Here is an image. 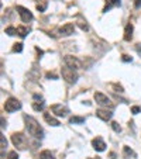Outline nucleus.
Listing matches in <instances>:
<instances>
[{
    "label": "nucleus",
    "instance_id": "6ab92c4d",
    "mask_svg": "<svg viewBox=\"0 0 141 159\" xmlns=\"http://www.w3.org/2000/svg\"><path fill=\"white\" fill-rule=\"evenodd\" d=\"M44 102H41V103H33V108L35 110V111H41V110H44Z\"/></svg>",
    "mask_w": 141,
    "mask_h": 159
},
{
    "label": "nucleus",
    "instance_id": "9d476101",
    "mask_svg": "<svg viewBox=\"0 0 141 159\" xmlns=\"http://www.w3.org/2000/svg\"><path fill=\"white\" fill-rule=\"evenodd\" d=\"M92 146H93L98 152H103V151L106 149V144H104V141L102 140L100 137H98V138H93V140H92Z\"/></svg>",
    "mask_w": 141,
    "mask_h": 159
},
{
    "label": "nucleus",
    "instance_id": "b1692460",
    "mask_svg": "<svg viewBox=\"0 0 141 159\" xmlns=\"http://www.w3.org/2000/svg\"><path fill=\"white\" fill-rule=\"evenodd\" d=\"M0 140H2V151H3V149L6 148V146H7V141H6L4 135H2V137H0Z\"/></svg>",
    "mask_w": 141,
    "mask_h": 159
},
{
    "label": "nucleus",
    "instance_id": "39448f33",
    "mask_svg": "<svg viewBox=\"0 0 141 159\" xmlns=\"http://www.w3.org/2000/svg\"><path fill=\"white\" fill-rule=\"evenodd\" d=\"M94 97V102L99 104V106H103V107H113V103L110 102V99L106 96V94L100 93V92H96L93 94Z\"/></svg>",
    "mask_w": 141,
    "mask_h": 159
},
{
    "label": "nucleus",
    "instance_id": "4be33fe9",
    "mask_svg": "<svg viewBox=\"0 0 141 159\" xmlns=\"http://www.w3.org/2000/svg\"><path fill=\"white\" fill-rule=\"evenodd\" d=\"M112 128H113V130H114L116 132H120V131H122V127L118 125V122H116V121H113V122H112Z\"/></svg>",
    "mask_w": 141,
    "mask_h": 159
},
{
    "label": "nucleus",
    "instance_id": "20e7f679",
    "mask_svg": "<svg viewBox=\"0 0 141 159\" xmlns=\"http://www.w3.org/2000/svg\"><path fill=\"white\" fill-rule=\"evenodd\" d=\"M21 108V103H20L17 99H14V97H9L7 100H6V103H4V110L7 113H14V111H17V110H20Z\"/></svg>",
    "mask_w": 141,
    "mask_h": 159
},
{
    "label": "nucleus",
    "instance_id": "1a4fd4ad",
    "mask_svg": "<svg viewBox=\"0 0 141 159\" xmlns=\"http://www.w3.org/2000/svg\"><path fill=\"white\" fill-rule=\"evenodd\" d=\"M74 31H75V25H74L72 23H66V24H64V25L59 28V34H61V35H64V37L72 35V34H74Z\"/></svg>",
    "mask_w": 141,
    "mask_h": 159
},
{
    "label": "nucleus",
    "instance_id": "c85d7f7f",
    "mask_svg": "<svg viewBox=\"0 0 141 159\" xmlns=\"http://www.w3.org/2000/svg\"><path fill=\"white\" fill-rule=\"evenodd\" d=\"M78 25H79L82 30H85V31L88 30V25H86V23H82V21H80V23H78Z\"/></svg>",
    "mask_w": 141,
    "mask_h": 159
},
{
    "label": "nucleus",
    "instance_id": "7c9ffc66",
    "mask_svg": "<svg viewBox=\"0 0 141 159\" xmlns=\"http://www.w3.org/2000/svg\"><path fill=\"white\" fill-rule=\"evenodd\" d=\"M140 4H141V0H137V1H136V7H140Z\"/></svg>",
    "mask_w": 141,
    "mask_h": 159
},
{
    "label": "nucleus",
    "instance_id": "f8f14e48",
    "mask_svg": "<svg viewBox=\"0 0 141 159\" xmlns=\"http://www.w3.org/2000/svg\"><path fill=\"white\" fill-rule=\"evenodd\" d=\"M44 120H45V121H47L48 124H50V125H52V127H58V125H61V122L58 121L56 118L52 117L50 113H44Z\"/></svg>",
    "mask_w": 141,
    "mask_h": 159
},
{
    "label": "nucleus",
    "instance_id": "6e6552de",
    "mask_svg": "<svg viewBox=\"0 0 141 159\" xmlns=\"http://www.w3.org/2000/svg\"><path fill=\"white\" fill-rule=\"evenodd\" d=\"M51 111L55 116H58V117H66V114L69 113V110L65 106H62V104H54V106H51Z\"/></svg>",
    "mask_w": 141,
    "mask_h": 159
},
{
    "label": "nucleus",
    "instance_id": "c756f323",
    "mask_svg": "<svg viewBox=\"0 0 141 159\" xmlns=\"http://www.w3.org/2000/svg\"><path fill=\"white\" fill-rule=\"evenodd\" d=\"M2 122H3V124H2V128H4V127H6V121H4V118H2Z\"/></svg>",
    "mask_w": 141,
    "mask_h": 159
},
{
    "label": "nucleus",
    "instance_id": "bb28decb",
    "mask_svg": "<svg viewBox=\"0 0 141 159\" xmlns=\"http://www.w3.org/2000/svg\"><path fill=\"white\" fill-rule=\"evenodd\" d=\"M122 59H123L124 62H131V61H133V58H131V56H128V55H123V56H122Z\"/></svg>",
    "mask_w": 141,
    "mask_h": 159
},
{
    "label": "nucleus",
    "instance_id": "5701e85b",
    "mask_svg": "<svg viewBox=\"0 0 141 159\" xmlns=\"http://www.w3.org/2000/svg\"><path fill=\"white\" fill-rule=\"evenodd\" d=\"M7 159H19V155H17L16 151H11V152H9V155H7Z\"/></svg>",
    "mask_w": 141,
    "mask_h": 159
},
{
    "label": "nucleus",
    "instance_id": "dca6fc26",
    "mask_svg": "<svg viewBox=\"0 0 141 159\" xmlns=\"http://www.w3.org/2000/svg\"><path fill=\"white\" fill-rule=\"evenodd\" d=\"M69 122L70 124H83L85 118L83 117H78V116H74V117L69 118Z\"/></svg>",
    "mask_w": 141,
    "mask_h": 159
},
{
    "label": "nucleus",
    "instance_id": "7ed1b4c3",
    "mask_svg": "<svg viewBox=\"0 0 141 159\" xmlns=\"http://www.w3.org/2000/svg\"><path fill=\"white\" fill-rule=\"evenodd\" d=\"M26 135L23 132H14L11 135V142H13L14 146H17L19 149H24L26 148Z\"/></svg>",
    "mask_w": 141,
    "mask_h": 159
},
{
    "label": "nucleus",
    "instance_id": "393cba45",
    "mask_svg": "<svg viewBox=\"0 0 141 159\" xmlns=\"http://www.w3.org/2000/svg\"><path fill=\"white\" fill-rule=\"evenodd\" d=\"M140 111H141V108L138 107V106H133V107H131V113H133V114H138Z\"/></svg>",
    "mask_w": 141,
    "mask_h": 159
},
{
    "label": "nucleus",
    "instance_id": "9b49d317",
    "mask_svg": "<svg viewBox=\"0 0 141 159\" xmlns=\"http://www.w3.org/2000/svg\"><path fill=\"white\" fill-rule=\"evenodd\" d=\"M113 113L112 111H107V110H96V117H99L100 120H103V121H109L110 118H112Z\"/></svg>",
    "mask_w": 141,
    "mask_h": 159
},
{
    "label": "nucleus",
    "instance_id": "2f4dec72",
    "mask_svg": "<svg viewBox=\"0 0 141 159\" xmlns=\"http://www.w3.org/2000/svg\"><path fill=\"white\" fill-rule=\"evenodd\" d=\"M137 51H138V52H140V54H141V47H140V45L137 47Z\"/></svg>",
    "mask_w": 141,
    "mask_h": 159
},
{
    "label": "nucleus",
    "instance_id": "ddd939ff",
    "mask_svg": "<svg viewBox=\"0 0 141 159\" xmlns=\"http://www.w3.org/2000/svg\"><path fill=\"white\" fill-rule=\"evenodd\" d=\"M133 30H134L133 24H127V25H126V28H124V40H126V41H131Z\"/></svg>",
    "mask_w": 141,
    "mask_h": 159
},
{
    "label": "nucleus",
    "instance_id": "a211bd4d",
    "mask_svg": "<svg viewBox=\"0 0 141 159\" xmlns=\"http://www.w3.org/2000/svg\"><path fill=\"white\" fill-rule=\"evenodd\" d=\"M4 33L6 34H9V35H17V28H14V27H7L4 30Z\"/></svg>",
    "mask_w": 141,
    "mask_h": 159
},
{
    "label": "nucleus",
    "instance_id": "a878e982",
    "mask_svg": "<svg viewBox=\"0 0 141 159\" xmlns=\"http://www.w3.org/2000/svg\"><path fill=\"white\" fill-rule=\"evenodd\" d=\"M47 9V4L44 3V4H37V10L38 11H44V10Z\"/></svg>",
    "mask_w": 141,
    "mask_h": 159
},
{
    "label": "nucleus",
    "instance_id": "f257e3e1",
    "mask_svg": "<svg viewBox=\"0 0 141 159\" xmlns=\"http://www.w3.org/2000/svg\"><path fill=\"white\" fill-rule=\"evenodd\" d=\"M24 121H26V127H27L30 135H33L34 138H40L41 140L44 137V131H42L41 125L38 124V121L31 116H24Z\"/></svg>",
    "mask_w": 141,
    "mask_h": 159
},
{
    "label": "nucleus",
    "instance_id": "0eeeda50",
    "mask_svg": "<svg viewBox=\"0 0 141 159\" xmlns=\"http://www.w3.org/2000/svg\"><path fill=\"white\" fill-rule=\"evenodd\" d=\"M17 11H19V16H20V19H21L23 23H28V21H31V20L34 19L33 13H31L28 9L23 7V6H17Z\"/></svg>",
    "mask_w": 141,
    "mask_h": 159
},
{
    "label": "nucleus",
    "instance_id": "412c9836",
    "mask_svg": "<svg viewBox=\"0 0 141 159\" xmlns=\"http://www.w3.org/2000/svg\"><path fill=\"white\" fill-rule=\"evenodd\" d=\"M123 151H124V154H126L127 156H136V154H134V151H133V149H130L128 146H124V148H123Z\"/></svg>",
    "mask_w": 141,
    "mask_h": 159
},
{
    "label": "nucleus",
    "instance_id": "423d86ee",
    "mask_svg": "<svg viewBox=\"0 0 141 159\" xmlns=\"http://www.w3.org/2000/svg\"><path fill=\"white\" fill-rule=\"evenodd\" d=\"M64 62H65V66H68V68H70V69H79L80 66H82V63H80V61L76 58V56H72V55H66L65 58H64Z\"/></svg>",
    "mask_w": 141,
    "mask_h": 159
},
{
    "label": "nucleus",
    "instance_id": "cd10ccee",
    "mask_svg": "<svg viewBox=\"0 0 141 159\" xmlns=\"http://www.w3.org/2000/svg\"><path fill=\"white\" fill-rule=\"evenodd\" d=\"M47 78H48V79H52V80L58 79V76H56V75H54V73H50V72L47 73Z\"/></svg>",
    "mask_w": 141,
    "mask_h": 159
},
{
    "label": "nucleus",
    "instance_id": "4468645a",
    "mask_svg": "<svg viewBox=\"0 0 141 159\" xmlns=\"http://www.w3.org/2000/svg\"><path fill=\"white\" fill-rule=\"evenodd\" d=\"M40 159H55V156H54V154H52L51 151H41L40 152Z\"/></svg>",
    "mask_w": 141,
    "mask_h": 159
},
{
    "label": "nucleus",
    "instance_id": "f03ea898",
    "mask_svg": "<svg viewBox=\"0 0 141 159\" xmlns=\"http://www.w3.org/2000/svg\"><path fill=\"white\" fill-rule=\"evenodd\" d=\"M61 72H62V79H65V82H68L69 84L76 83L78 75H76L75 69H70V68L65 66V68H61Z\"/></svg>",
    "mask_w": 141,
    "mask_h": 159
},
{
    "label": "nucleus",
    "instance_id": "2eb2a0df",
    "mask_svg": "<svg viewBox=\"0 0 141 159\" xmlns=\"http://www.w3.org/2000/svg\"><path fill=\"white\" fill-rule=\"evenodd\" d=\"M120 3H122L120 0H110V1H109V4H106V7H104L103 11H104V13H107L112 7H114V6H120Z\"/></svg>",
    "mask_w": 141,
    "mask_h": 159
},
{
    "label": "nucleus",
    "instance_id": "f3484780",
    "mask_svg": "<svg viewBox=\"0 0 141 159\" xmlns=\"http://www.w3.org/2000/svg\"><path fill=\"white\" fill-rule=\"evenodd\" d=\"M17 33H19V35L21 38H24L28 34V30L26 27H23V25H20V27H17Z\"/></svg>",
    "mask_w": 141,
    "mask_h": 159
},
{
    "label": "nucleus",
    "instance_id": "aec40b11",
    "mask_svg": "<svg viewBox=\"0 0 141 159\" xmlns=\"http://www.w3.org/2000/svg\"><path fill=\"white\" fill-rule=\"evenodd\" d=\"M21 51H23V44H21V42H17V44H14L13 52H21Z\"/></svg>",
    "mask_w": 141,
    "mask_h": 159
}]
</instances>
